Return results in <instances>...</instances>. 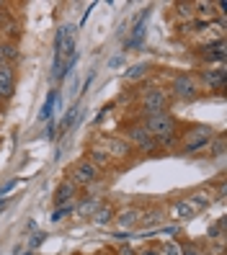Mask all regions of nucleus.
Wrapping results in <instances>:
<instances>
[{"instance_id":"nucleus-1","label":"nucleus","mask_w":227,"mask_h":255,"mask_svg":"<svg viewBox=\"0 0 227 255\" xmlns=\"http://www.w3.org/2000/svg\"><path fill=\"white\" fill-rule=\"evenodd\" d=\"M140 122L145 124V129L155 137L158 142V149H176L178 147V134H181V124L178 116L171 114V111H155V114H147L142 116Z\"/></svg>"},{"instance_id":"nucleus-2","label":"nucleus","mask_w":227,"mask_h":255,"mask_svg":"<svg viewBox=\"0 0 227 255\" xmlns=\"http://www.w3.org/2000/svg\"><path fill=\"white\" fill-rule=\"evenodd\" d=\"M215 129L209 124H189V127H181L178 134V152L181 155H196V152H204L209 147V142L215 139Z\"/></svg>"},{"instance_id":"nucleus-3","label":"nucleus","mask_w":227,"mask_h":255,"mask_svg":"<svg viewBox=\"0 0 227 255\" xmlns=\"http://www.w3.org/2000/svg\"><path fill=\"white\" fill-rule=\"evenodd\" d=\"M119 137H122L134 152H142V155H150V152H158V142L155 137L145 129V124L140 122V119H132V122H127L122 129H119Z\"/></svg>"},{"instance_id":"nucleus-4","label":"nucleus","mask_w":227,"mask_h":255,"mask_svg":"<svg viewBox=\"0 0 227 255\" xmlns=\"http://www.w3.org/2000/svg\"><path fill=\"white\" fill-rule=\"evenodd\" d=\"M171 93L168 88L163 85H147L137 93V109H140V119L147 114H155V111H171Z\"/></svg>"},{"instance_id":"nucleus-5","label":"nucleus","mask_w":227,"mask_h":255,"mask_svg":"<svg viewBox=\"0 0 227 255\" xmlns=\"http://www.w3.org/2000/svg\"><path fill=\"white\" fill-rule=\"evenodd\" d=\"M90 142L98 144L103 152L116 162V168H119V165H127V162L134 157V149H132L122 137H119V134H103V131H101V134H96Z\"/></svg>"},{"instance_id":"nucleus-6","label":"nucleus","mask_w":227,"mask_h":255,"mask_svg":"<svg viewBox=\"0 0 227 255\" xmlns=\"http://www.w3.org/2000/svg\"><path fill=\"white\" fill-rule=\"evenodd\" d=\"M202 91L204 88H202L199 78H196V72H178V75H173L171 88H168L171 98H178V101H194V98L202 96Z\"/></svg>"},{"instance_id":"nucleus-7","label":"nucleus","mask_w":227,"mask_h":255,"mask_svg":"<svg viewBox=\"0 0 227 255\" xmlns=\"http://www.w3.org/2000/svg\"><path fill=\"white\" fill-rule=\"evenodd\" d=\"M65 178H67L70 183H75L78 188H90V186H96V183L101 181V173H98L85 157H78V160H75L70 168H67V175H65Z\"/></svg>"},{"instance_id":"nucleus-8","label":"nucleus","mask_w":227,"mask_h":255,"mask_svg":"<svg viewBox=\"0 0 227 255\" xmlns=\"http://www.w3.org/2000/svg\"><path fill=\"white\" fill-rule=\"evenodd\" d=\"M196 78H199L202 88L204 91H225V85H227V70L225 67H204L196 72Z\"/></svg>"},{"instance_id":"nucleus-9","label":"nucleus","mask_w":227,"mask_h":255,"mask_svg":"<svg viewBox=\"0 0 227 255\" xmlns=\"http://www.w3.org/2000/svg\"><path fill=\"white\" fill-rule=\"evenodd\" d=\"M199 57L207 62V67H225V57H227V47H225V39H215V41H207L204 47H199Z\"/></svg>"},{"instance_id":"nucleus-10","label":"nucleus","mask_w":227,"mask_h":255,"mask_svg":"<svg viewBox=\"0 0 227 255\" xmlns=\"http://www.w3.org/2000/svg\"><path fill=\"white\" fill-rule=\"evenodd\" d=\"M196 214H199V212H196V209L191 206V201H189L186 196H184V199L171 201V204H168V209H165V217L173 219L176 224H181V222H191Z\"/></svg>"},{"instance_id":"nucleus-11","label":"nucleus","mask_w":227,"mask_h":255,"mask_svg":"<svg viewBox=\"0 0 227 255\" xmlns=\"http://www.w3.org/2000/svg\"><path fill=\"white\" fill-rule=\"evenodd\" d=\"M165 209L160 206H147L142 209V217H140V227L137 230H147V235H153L155 230H160L163 224H165Z\"/></svg>"},{"instance_id":"nucleus-12","label":"nucleus","mask_w":227,"mask_h":255,"mask_svg":"<svg viewBox=\"0 0 227 255\" xmlns=\"http://www.w3.org/2000/svg\"><path fill=\"white\" fill-rule=\"evenodd\" d=\"M93 168L98 170V173H103V170H114L116 168V162L103 152V149L98 147V144H93V142H88V147H85V155H83Z\"/></svg>"},{"instance_id":"nucleus-13","label":"nucleus","mask_w":227,"mask_h":255,"mask_svg":"<svg viewBox=\"0 0 227 255\" xmlns=\"http://www.w3.org/2000/svg\"><path fill=\"white\" fill-rule=\"evenodd\" d=\"M140 217H142V209H140V206H124V209H116L114 222H116L124 232H137Z\"/></svg>"},{"instance_id":"nucleus-14","label":"nucleus","mask_w":227,"mask_h":255,"mask_svg":"<svg viewBox=\"0 0 227 255\" xmlns=\"http://www.w3.org/2000/svg\"><path fill=\"white\" fill-rule=\"evenodd\" d=\"M18 85V72L16 67H0V103H5L13 98Z\"/></svg>"},{"instance_id":"nucleus-15","label":"nucleus","mask_w":227,"mask_h":255,"mask_svg":"<svg viewBox=\"0 0 227 255\" xmlns=\"http://www.w3.org/2000/svg\"><path fill=\"white\" fill-rule=\"evenodd\" d=\"M186 199L191 201V206L196 209V212H207V209L215 204V191H212V186H202V188L189 191Z\"/></svg>"},{"instance_id":"nucleus-16","label":"nucleus","mask_w":227,"mask_h":255,"mask_svg":"<svg viewBox=\"0 0 227 255\" xmlns=\"http://www.w3.org/2000/svg\"><path fill=\"white\" fill-rule=\"evenodd\" d=\"M18 59H21L18 41L0 39V67H16V62H18Z\"/></svg>"},{"instance_id":"nucleus-17","label":"nucleus","mask_w":227,"mask_h":255,"mask_svg":"<svg viewBox=\"0 0 227 255\" xmlns=\"http://www.w3.org/2000/svg\"><path fill=\"white\" fill-rule=\"evenodd\" d=\"M78 186L70 183L67 178L65 181H59L57 191H54V206H67V204H75V199H78Z\"/></svg>"},{"instance_id":"nucleus-18","label":"nucleus","mask_w":227,"mask_h":255,"mask_svg":"<svg viewBox=\"0 0 227 255\" xmlns=\"http://www.w3.org/2000/svg\"><path fill=\"white\" fill-rule=\"evenodd\" d=\"M114 217H116V209H114V204H109V201H103V204L96 209V212L90 214L93 224H98V227H106V224H111Z\"/></svg>"},{"instance_id":"nucleus-19","label":"nucleus","mask_w":227,"mask_h":255,"mask_svg":"<svg viewBox=\"0 0 227 255\" xmlns=\"http://www.w3.org/2000/svg\"><path fill=\"white\" fill-rule=\"evenodd\" d=\"M173 18H176V23H191V21H196L194 3H176L173 5Z\"/></svg>"},{"instance_id":"nucleus-20","label":"nucleus","mask_w":227,"mask_h":255,"mask_svg":"<svg viewBox=\"0 0 227 255\" xmlns=\"http://www.w3.org/2000/svg\"><path fill=\"white\" fill-rule=\"evenodd\" d=\"M207 240H209V245H215V243H225V217H220L217 222H212V224H209V230H207Z\"/></svg>"},{"instance_id":"nucleus-21","label":"nucleus","mask_w":227,"mask_h":255,"mask_svg":"<svg viewBox=\"0 0 227 255\" xmlns=\"http://www.w3.org/2000/svg\"><path fill=\"white\" fill-rule=\"evenodd\" d=\"M150 72V65L147 62H140V65H132L127 72H124V80L127 83H142Z\"/></svg>"},{"instance_id":"nucleus-22","label":"nucleus","mask_w":227,"mask_h":255,"mask_svg":"<svg viewBox=\"0 0 227 255\" xmlns=\"http://www.w3.org/2000/svg\"><path fill=\"white\" fill-rule=\"evenodd\" d=\"M101 204H103L101 199H96V196H88V199H80L78 204H75V212L83 214V217H90V214H93L96 209L101 206Z\"/></svg>"},{"instance_id":"nucleus-23","label":"nucleus","mask_w":227,"mask_h":255,"mask_svg":"<svg viewBox=\"0 0 227 255\" xmlns=\"http://www.w3.org/2000/svg\"><path fill=\"white\" fill-rule=\"evenodd\" d=\"M160 255H184L181 250V240H163V243H155Z\"/></svg>"},{"instance_id":"nucleus-24","label":"nucleus","mask_w":227,"mask_h":255,"mask_svg":"<svg viewBox=\"0 0 227 255\" xmlns=\"http://www.w3.org/2000/svg\"><path fill=\"white\" fill-rule=\"evenodd\" d=\"M54 103H57V91L47 93V101H44V106H41V111H39V122H49L52 111H54Z\"/></svg>"},{"instance_id":"nucleus-25","label":"nucleus","mask_w":227,"mask_h":255,"mask_svg":"<svg viewBox=\"0 0 227 255\" xmlns=\"http://www.w3.org/2000/svg\"><path fill=\"white\" fill-rule=\"evenodd\" d=\"M78 111H80V106H78V103H75V106H72V109H70V111L65 114V119H62V122H59V131H62V134H67V131L72 129V124L78 122V116H80Z\"/></svg>"},{"instance_id":"nucleus-26","label":"nucleus","mask_w":227,"mask_h":255,"mask_svg":"<svg viewBox=\"0 0 227 255\" xmlns=\"http://www.w3.org/2000/svg\"><path fill=\"white\" fill-rule=\"evenodd\" d=\"M207 152H209V157H222L225 155V134H215V139L209 142V147H207Z\"/></svg>"},{"instance_id":"nucleus-27","label":"nucleus","mask_w":227,"mask_h":255,"mask_svg":"<svg viewBox=\"0 0 227 255\" xmlns=\"http://www.w3.org/2000/svg\"><path fill=\"white\" fill-rule=\"evenodd\" d=\"M153 235H163L165 240H178L181 237V224H171V227H168V224H163V227L155 230Z\"/></svg>"},{"instance_id":"nucleus-28","label":"nucleus","mask_w":227,"mask_h":255,"mask_svg":"<svg viewBox=\"0 0 227 255\" xmlns=\"http://www.w3.org/2000/svg\"><path fill=\"white\" fill-rule=\"evenodd\" d=\"M72 212H75V204H67V206H57L54 212H52V222H62V219H67Z\"/></svg>"},{"instance_id":"nucleus-29","label":"nucleus","mask_w":227,"mask_h":255,"mask_svg":"<svg viewBox=\"0 0 227 255\" xmlns=\"http://www.w3.org/2000/svg\"><path fill=\"white\" fill-rule=\"evenodd\" d=\"M44 240H47V232H34V235H31V240H28V248H31V250H34V248H39V245L44 243Z\"/></svg>"},{"instance_id":"nucleus-30","label":"nucleus","mask_w":227,"mask_h":255,"mask_svg":"<svg viewBox=\"0 0 227 255\" xmlns=\"http://www.w3.org/2000/svg\"><path fill=\"white\" fill-rule=\"evenodd\" d=\"M18 183H21V181H18V178H13V181H8L5 186H0V199H3V196H5V193H8V191H13V188H16Z\"/></svg>"},{"instance_id":"nucleus-31","label":"nucleus","mask_w":227,"mask_h":255,"mask_svg":"<svg viewBox=\"0 0 227 255\" xmlns=\"http://www.w3.org/2000/svg\"><path fill=\"white\" fill-rule=\"evenodd\" d=\"M227 196V186H225V175L217 181V193H215V199H225Z\"/></svg>"},{"instance_id":"nucleus-32","label":"nucleus","mask_w":227,"mask_h":255,"mask_svg":"<svg viewBox=\"0 0 227 255\" xmlns=\"http://www.w3.org/2000/svg\"><path fill=\"white\" fill-rule=\"evenodd\" d=\"M116 255H137V250H132L129 245H122V248L116 250Z\"/></svg>"},{"instance_id":"nucleus-33","label":"nucleus","mask_w":227,"mask_h":255,"mask_svg":"<svg viewBox=\"0 0 227 255\" xmlns=\"http://www.w3.org/2000/svg\"><path fill=\"white\" fill-rule=\"evenodd\" d=\"M93 255H116V250H109V248H106V250H98V253H93Z\"/></svg>"},{"instance_id":"nucleus-34","label":"nucleus","mask_w":227,"mask_h":255,"mask_svg":"<svg viewBox=\"0 0 227 255\" xmlns=\"http://www.w3.org/2000/svg\"><path fill=\"white\" fill-rule=\"evenodd\" d=\"M5 206V199H0V209H3Z\"/></svg>"},{"instance_id":"nucleus-35","label":"nucleus","mask_w":227,"mask_h":255,"mask_svg":"<svg viewBox=\"0 0 227 255\" xmlns=\"http://www.w3.org/2000/svg\"><path fill=\"white\" fill-rule=\"evenodd\" d=\"M0 28H3V13H0Z\"/></svg>"},{"instance_id":"nucleus-36","label":"nucleus","mask_w":227,"mask_h":255,"mask_svg":"<svg viewBox=\"0 0 227 255\" xmlns=\"http://www.w3.org/2000/svg\"><path fill=\"white\" fill-rule=\"evenodd\" d=\"M23 255H31V253H23Z\"/></svg>"},{"instance_id":"nucleus-37","label":"nucleus","mask_w":227,"mask_h":255,"mask_svg":"<svg viewBox=\"0 0 227 255\" xmlns=\"http://www.w3.org/2000/svg\"><path fill=\"white\" fill-rule=\"evenodd\" d=\"M0 106H3V103H0Z\"/></svg>"},{"instance_id":"nucleus-38","label":"nucleus","mask_w":227,"mask_h":255,"mask_svg":"<svg viewBox=\"0 0 227 255\" xmlns=\"http://www.w3.org/2000/svg\"><path fill=\"white\" fill-rule=\"evenodd\" d=\"M31 255H34V253H31Z\"/></svg>"}]
</instances>
